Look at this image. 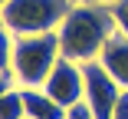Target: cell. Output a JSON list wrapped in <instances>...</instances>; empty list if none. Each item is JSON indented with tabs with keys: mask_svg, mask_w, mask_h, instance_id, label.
<instances>
[{
	"mask_svg": "<svg viewBox=\"0 0 128 119\" xmlns=\"http://www.w3.org/2000/svg\"><path fill=\"white\" fill-rule=\"evenodd\" d=\"M13 43L16 36L7 27H0V73H13Z\"/></svg>",
	"mask_w": 128,
	"mask_h": 119,
	"instance_id": "cell-9",
	"label": "cell"
},
{
	"mask_svg": "<svg viewBox=\"0 0 128 119\" xmlns=\"http://www.w3.org/2000/svg\"><path fill=\"white\" fill-rule=\"evenodd\" d=\"M112 119H128V89L122 93V99H118V106H115Z\"/></svg>",
	"mask_w": 128,
	"mask_h": 119,
	"instance_id": "cell-12",
	"label": "cell"
},
{
	"mask_svg": "<svg viewBox=\"0 0 128 119\" xmlns=\"http://www.w3.org/2000/svg\"><path fill=\"white\" fill-rule=\"evenodd\" d=\"M43 89H46L59 106H66V109L79 106V103L86 99V73H82V63L59 56L56 66H53V73L46 76Z\"/></svg>",
	"mask_w": 128,
	"mask_h": 119,
	"instance_id": "cell-5",
	"label": "cell"
},
{
	"mask_svg": "<svg viewBox=\"0 0 128 119\" xmlns=\"http://www.w3.org/2000/svg\"><path fill=\"white\" fill-rule=\"evenodd\" d=\"M76 4H102V7H112L115 0H76Z\"/></svg>",
	"mask_w": 128,
	"mask_h": 119,
	"instance_id": "cell-14",
	"label": "cell"
},
{
	"mask_svg": "<svg viewBox=\"0 0 128 119\" xmlns=\"http://www.w3.org/2000/svg\"><path fill=\"white\" fill-rule=\"evenodd\" d=\"M59 56H62L59 33L16 36V43H13V80H16V86H23V89L26 86H43Z\"/></svg>",
	"mask_w": 128,
	"mask_h": 119,
	"instance_id": "cell-2",
	"label": "cell"
},
{
	"mask_svg": "<svg viewBox=\"0 0 128 119\" xmlns=\"http://www.w3.org/2000/svg\"><path fill=\"white\" fill-rule=\"evenodd\" d=\"M0 27H4V7H0Z\"/></svg>",
	"mask_w": 128,
	"mask_h": 119,
	"instance_id": "cell-15",
	"label": "cell"
},
{
	"mask_svg": "<svg viewBox=\"0 0 128 119\" xmlns=\"http://www.w3.org/2000/svg\"><path fill=\"white\" fill-rule=\"evenodd\" d=\"M23 89V86H20ZM23 106H26V119H66V106H59L43 86H26L23 89Z\"/></svg>",
	"mask_w": 128,
	"mask_h": 119,
	"instance_id": "cell-7",
	"label": "cell"
},
{
	"mask_svg": "<svg viewBox=\"0 0 128 119\" xmlns=\"http://www.w3.org/2000/svg\"><path fill=\"white\" fill-rule=\"evenodd\" d=\"M112 17L118 23V30L128 36V0H115V4H112Z\"/></svg>",
	"mask_w": 128,
	"mask_h": 119,
	"instance_id": "cell-10",
	"label": "cell"
},
{
	"mask_svg": "<svg viewBox=\"0 0 128 119\" xmlns=\"http://www.w3.org/2000/svg\"><path fill=\"white\" fill-rule=\"evenodd\" d=\"M16 86V80H13V73H0V96H4L7 89H13Z\"/></svg>",
	"mask_w": 128,
	"mask_h": 119,
	"instance_id": "cell-13",
	"label": "cell"
},
{
	"mask_svg": "<svg viewBox=\"0 0 128 119\" xmlns=\"http://www.w3.org/2000/svg\"><path fill=\"white\" fill-rule=\"evenodd\" d=\"M82 73H86V99L82 103L89 106V112L95 119H112V112H115V106H118L125 89L115 83V76L98 60L82 63Z\"/></svg>",
	"mask_w": 128,
	"mask_h": 119,
	"instance_id": "cell-4",
	"label": "cell"
},
{
	"mask_svg": "<svg viewBox=\"0 0 128 119\" xmlns=\"http://www.w3.org/2000/svg\"><path fill=\"white\" fill-rule=\"evenodd\" d=\"M4 4H7V0H0V7H4Z\"/></svg>",
	"mask_w": 128,
	"mask_h": 119,
	"instance_id": "cell-16",
	"label": "cell"
},
{
	"mask_svg": "<svg viewBox=\"0 0 128 119\" xmlns=\"http://www.w3.org/2000/svg\"><path fill=\"white\" fill-rule=\"evenodd\" d=\"M72 0H7L4 4V27L13 36L30 33H56Z\"/></svg>",
	"mask_w": 128,
	"mask_h": 119,
	"instance_id": "cell-3",
	"label": "cell"
},
{
	"mask_svg": "<svg viewBox=\"0 0 128 119\" xmlns=\"http://www.w3.org/2000/svg\"><path fill=\"white\" fill-rule=\"evenodd\" d=\"M98 63L115 76V83H118L122 89H128V36H125L122 30L105 43V50H102Z\"/></svg>",
	"mask_w": 128,
	"mask_h": 119,
	"instance_id": "cell-6",
	"label": "cell"
},
{
	"mask_svg": "<svg viewBox=\"0 0 128 119\" xmlns=\"http://www.w3.org/2000/svg\"><path fill=\"white\" fill-rule=\"evenodd\" d=\"M0 119H26V106H23V89L13 86L0 96Z\"/></svg>",
	"mask_w": 128,
	"mask_h": 119,
	"instance_id": "cell-8",
	"label": "cell"
},
{
	"mask_svg": "<svg viewBox=\"0 0 128 119\" xmlns=\"http://www.w3.org/2000/svg\"><path fill=\"white\" fill-rule=\"evenodd\" d=\"M59 50L66 60L92 63L102 56L105 43L118 33V23L112 17V7L102 4H72L66 20L59 23Z\"/></svg>",
	"mask_w": 128,
	"mask_h": 119,
	"instance_id": "cell-1",
	"label": "cell"
},
{
	"mask_svg": "<svg viewBox=\"0 0 128 119\" xmlns=\"http://www.w3.org/2000/svg\"><path fill=\"white\" fill-rule=\"evenodd\" d=\"M66 119H95V116L89 112V106H86V103H79V106H72V109L66 112Z\"/></svg>",
	"mask_w": 128,
	"mask_h": 119,
	"instance_id": "cell-11",
	"label": "cell"
}]
</instances>
